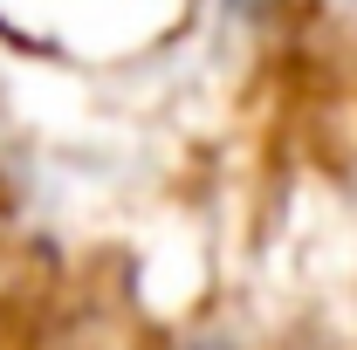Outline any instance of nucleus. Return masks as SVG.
I'll return each instance as SVG.
<instances>
[{"label": "nucleus", "mask_w": 357, "mask_h": 350, "mask_svg": "<svg viewBox=\"0 0 357 350\" xmlns=\"http://www.w3.org/2000/svg\"><path fill=\"white\" fill-rule=\"evenodd\" d=\"M192 350H234V344H192Z\"/></svg>", "instance_id": "f03ea898"}, {"label": "nucleus", "mask_w": 357, "mask_h": 350, "mask_svg": "<svg viewBox=\"0 0 357 350\" xmlns=\"http://www.w3.org/2000/svg\"><path fill=\"white\" fill-rule=\"evenodd\" d=\"M227 7H234V14H241V21H268V14H275V7H282V0H227Z\"/></svg>", "instance_id": "f257e3e1"}]
</instances>
